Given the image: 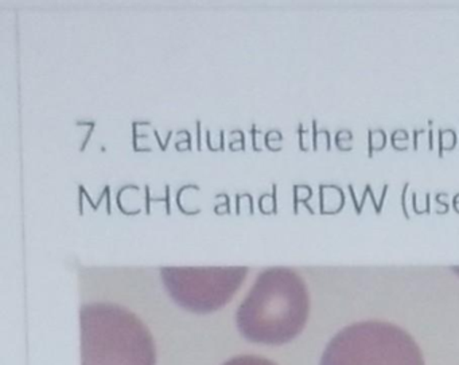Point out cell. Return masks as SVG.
Masks as SVG:
<instances>
[{"label": "cell", "mask_w": 459, "mask_h": 365, "mask_svg": "<svg viewBox=\"0 0 459 365\" xmlns=\"http://www.w3.org/2000/svg\"><path fill=\"white\" fill-rule=\"evenodd\" d=\"M321 365H424L423 354L402 327L383 321L346 326L327 343Z\"/></svg>", "instance_id": "3"}, {"label": "cell", "mask_w": 459, "mask_h": 365, "mask_svg": "<svg viewBox=\"0 0 459 365\" xmlns=\"http://www.w3.org/2000/svg\"><path fill=\"white\" fill-rule=\"evenodd\" d=\"M224 365H276L275 362L270 360L263 359L257 356H238L233 357L230 361L225 362Z\"/></svg>", "instance_id": "5"}, {"label": "cell", "mask_w": 459, "mask_h": 365, "mask_svg": "<svg viewBox=\"0 0 459 365\" xmlns=\"http://www.w3.org/2000/svg\"><path fill=\"white\" fill-rule=\"evenodd\" d=\"M308 313L310 297L302 276L292 268L271 267L257 276L236 318L244 337L281 345L302 332Z\"/></svg>", "instance_id": "1"}, {"label": "cell", "mask_w": 459, "mask_h": 365, "mask_svg": "<svg viewBox=\"0 0 459 365\" xmlns=\"http://www.w3.org/2000/svg\"><path fill=\"white\" fill-rule=\"evenodd\" d=\"M247 274V267H165L160 270L171 298L195 313H211L227 305L240 289Z\"/></svg>", "instance_id": "4"}, {"label": "cell", "mask_w": 459, "mask_h": 365, "mask_svg": "<svg viewBox=\"0 0 459 365\" xmlns=\"http://www.w3.org/2000/svg\"><path fill=\"white\" fill-rule=\"evenodd\" d=\"M456 273L459 274V268H455Z\"/></svg>", "instance_id": "6"}, {"label": "cell", "mask_w": 459, "mask_h": 365, "mask_svg": "<svg viewBox=\"0 0 459 365\" xmlns=\"http://www.w3.org/2000/svg\"><path fill=\"white\" fill-rule=\"evenodd\" d=\"M82 317V365H155L154 340L146 325L115 303H91Z\"/></svg>", "instance_id": "2"}]
</instances>
